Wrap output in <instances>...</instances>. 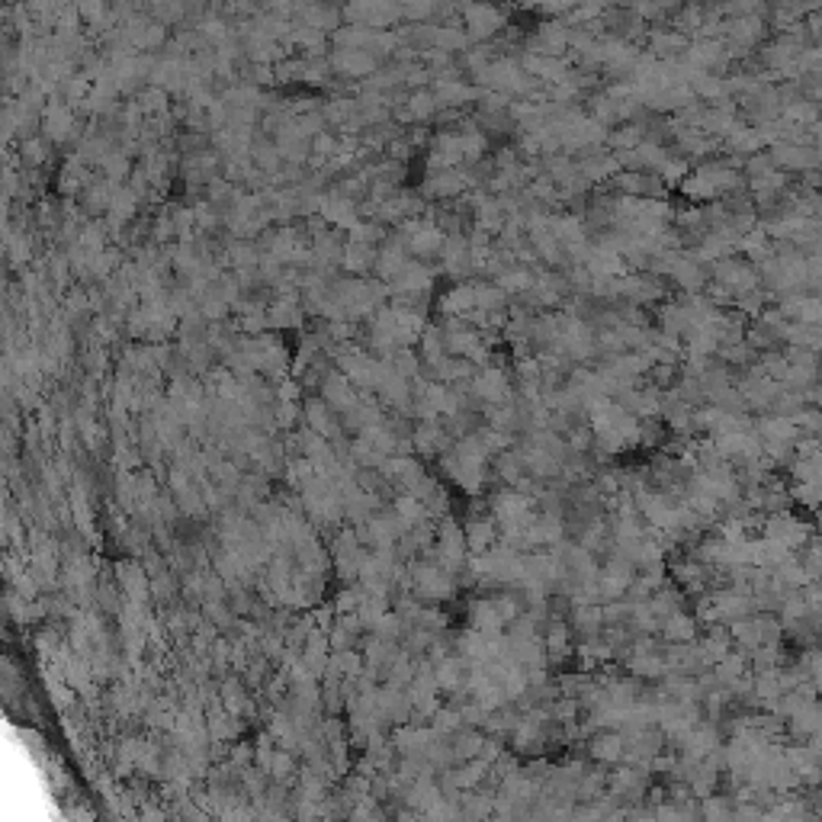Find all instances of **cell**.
I'll list each match as a JSON object with an SVG mask.
<instances>
[{"label":"cell","mask_w":822,"mask_h":822,"mask_svg":"<svg viewBox=\"0 0 822 822\" xmlns=\"http://www.w3.org/2000/svg\"><path fill=\"white\" fill-rule=\"evenodd\" d=\"M591 431H595V450L607 456H620L639 447V418L623 408L617 399H607L588 415Z\"/></svg>","instance_id":"1"},{"label":"cell","mask_w":822,"mask_h":822,"mask_svg":"<svg viewBox=\"0 0 822 822\" xmlns=\"http://www.w3.org/2000/svg\"><path fill=\"white\" fill-rule=\"evenodd\" d=\"M755 431L761 437V447H765V456H771V463L784 469L790 460H794V453L800 447V440H803V431H800V424L797 418H787V415H774V411H768V415H758L755 418Z\"/></svg>","instance_id":"2"},{"label":"cell","mask_w":822,"mask_h":822,"mask_svg":"<svg viewBox=\"0 0 822 822\" xmlns=\"http://www.w3.org/2000/svg\"><path fill=\"white\" fill-rule=\"evenodd\" d=\"M761 537H768L774 543H781L784 550L797 553L816 537V527H813V517H803L794 508H787L778 514H768L765 521H761Z\"/></svg>","instance_id":"3"},{"label":"cell","mask_w":822,"mask_h":822,"mask_svg":"<svg viewBox=\"0 0 822 822\" xmlns=\"http://www.w3.org/2000/svg\"><path fill=\"white\" fill-rule=\"evenodd\" d=\"M460 20L469 42H489L508 26V13L495 0H460Z\"/></svg>","instance_id":"4"},{"label":"cell","mask_w":822,"mask_h":822,"mask_svg":"<svg viewBox=\"0 0 822 822\" xmlns=\"http://www.w3.org/2000/svg\"><path fill=\"white\" fill-rule=\"evenodd\" d=\"M768 33H771V26L768 20L761 17V13H742V17H729L726 20V45H729V52H733V58H745V55H752L755 49H761V45L768 42Z\"/></svg>","instance_id":"5"},{"label":"cell","mask_w":822,"mask_h":822,"mask_svg":"<svg viewBox=\"0 0 822 822\" xmlns=\"http://www.w3.org/2000/svg\"><path fill=\"white\" fill-rule=\"evenodd\" d=\"M630 668V675L639 681H662L668 675V659H665V643H656L652 636H636L630 656L623 659Z\"/></svg>","instance_id":"6"},{"label":"cell","mask_w":822,"mask_h":822,"mask_svg":"<svg viewBox=\"0 0 822 822\" xmlns=\"http://www.w3.org/2000/svg\"><path fill=\"white\" fill-rule=\"evenodd\" d=\"M774 164L781 167L787 174H813L816 167L822 164V151L810 142V135H803V139H790V142H774L768 145Z\"/></svg>","instance_id":"7"},{"label":"cell","mask_w":822,"mask_h":822,"mask_svg":"<svg viewBox=\"0 0 822 822\" xmlns=\"http://www.w3.org/2000/svg\"><path fill=\"white\" fill-rule=\"evenodd\" d=\"M469 389L479 399V405H501L514 399V379L505 367H498V363H485L473 373L469 379Z\"/></svg>","instance_id":"8"},{"label":"cell","mask_w":822,"mask_h":822,"mask_svg":"<svg viewBox=\"0 0 822 822\" xmlns=\"http://www.w3.org/2000/svg\"><path fill=\"white\" fill-rule=\"evenodd\" d=\"M710 601H713V614H717V623H726V627H733V623L758 614V604L752 598V591L736 588V585H729V582L723 588L713 585L710 588Z\"/></svg>","instance_id":"9"},{"label":"cell","mask_w":822,"mask_h":822,"mask_svg":"<svg viewBox=\"0 0 822 822\" xmlns=\"http://www.w3.org/2000/svg\"><path fill=\"white\" fill-rule=\"evenodd\" d=\"M710 440L717 444V450H720L736 469L745 466V463H755L758 456H765V447H761V437H758V431H755V424H752V428H745V431L723 434V437H710Z\"/></svg>","instance_id":"10"},{"label":"cell","mask_w":822,"mask_h":822,"mask_svg":"<svg viewBox=\"0 0 822 822\" xmlns=\"http://www.w3.org/2000/svg\"><path fill=\"white\" fill-rule=\"evenodd\" d=\"M569 49H572V26H562V23H540L530 29V36L524 42V52L553 55V58H562Z\"/></svg>","instance_id":"11"},{"label":"cell","mask_w":822,"mask_h":822,"mask_svg":"<svg viewBox=\"0 0 822 822\" xmlns=\"http://www.w3.org/2000/svg\"><path fill=\"white\" fill-rule=\"evenodd\" d=\"M469 184L473 180H469L466 167H431L421 184V193L431 196V200H453V196L466 193Z\"/></svg>","instance_id":"12"},{"label":"cell","mask_w":822,"mask_h":822,"mask_svg":"<svg viewBox=\"0 0 822 822\" xmlns=\"http://www.w3.org/2000/svg\"><path fill=\"white\" fill-rule=\"evenodd\" d=\"M784 752L797 771L800 787H806V790L822 787V752H816L810 742H794V739L784 742Z\"/></svg>","instance_id":"13"},{"label":"cell","mask_w":822,"mask_h":822,"mask_svg":"<svg viewBox=\"0 0 822 822\" xmlns=\"http://www.w3.org/2000/svg\"><path fill=\"white\" fill-rule=\"evenodd\" d=\"M328 62L334 68L338 78H367V74H376L379 65H383V58H376L373 52H363V49H334L328 55Z\"/></svg>","instance_id":"14"},{"label":"cell","mask_w":822,"mask_h":822,"mask_svg":"<svg viewBox=\"0 0 822 822\" xmlns=\"http://www.w3.org/2000/svg\"><path fill=\"white\" fill-rule=\"evenodd\" d=\"M649 774H652L649 768L630 765V761H627V768H617L611 774V787H607V790H611L614 797H620L627 806H633V803H639V800L649 794Z\"/></svg>","instance_id":"15"},{"label":"cell","mask_w":822,"mask_h":822,"mask_svg":"<svg viewBox=\"0 0 822 822\" xmlns=\"http://www.w3.org/2000/svg\"><path fill=\"white\" fill-rule=\"evenodd\" d=\"M623 749H627L623 729H595L585 739V755L595 765H617V761H623Z\"/></svg>","instance_id":"16"},{"label":"cell","mask_w":822,"mask_h":822,"mask_svg":"<svg viewBox=\"0 0 822 822\" xmlns=\"http://www.w3.org/2000/svg\"><path fill=\"white\" fill-rule=\"evenodd\" d=\"M466 543H469V553H489L492 546L498 543L501 530H498V521L492 511H473L466 517Z\"/></svg>","instance_id":"17"},{"label":"cell","mask_w":822,"mask_h":822,"mask_svg":"<svg viewBox=\"0 0 822 822\" xmlns=\"http://www.w3.org/2000/svg\"><path fill=\"white\" fill-rule=\"evenodd\" d=\"M45 139L49 142H68L74 132H78V116H74V106L65 100H55L52 106H45Z\"/></svg>","instance_id":"18"},{"label":"cell","mask_w":822,"mask_h":822,"mask_svg":"<svg viewBox=\"0 0 822 822\" xmlns=\"http://www.w3.org/2000/svg\"><path fill=\"white\" fill-rule=\"evenodd\" d=\"M479 309V296H476V283L469 280H456L444 296H440V312L447 318H469Z\"/></svg>","instance_id":"19"},{"label":"cell","mask_w":822,"mask_h":822,"mask_svg":"<svg viewBox=\"0 0 822 822\" xmlns=\"http://www.w3.org/2000/svg\"><path fill=\"white\" fill-rule=\"evenodd\" d=\"M322 399L334 411H338V415H344V411H350V408L360 402V392H357V386L350 383L344 373H325V379H322Z\"/></svg>","instance_id":"20"},{"label":"cell","mask_w":822,"mask_h":822,"mask_svg":"<svg viewBox=\"0 0 822 822\" xmlns=\"http://www.w3.org/2000/svg\"><path fill=\"white\" fill-rule=\"evenodd\" d=\"M778 309L797 325H822V296L816 293H797L778 302Z\"/></svg>","instance_id":"21"},{"label":"cell","mask_w":822,"mask_h":822,"mask_svg":"<svg viewBox=\"0 0 822 822\" xmlns=\"http://www.w3.org/2000/svg\"><path fill=\"white\" fill-rule=\"evenodd\" d=\"M395 106H399L395 113H399V119H405V123H428V119L437 116L440 100L434 94V87H418L405 103H395Z\"/></svg>","instance_id":"22"},{"label":"cell","mask_w":822,"mask_h":822,"mask_svg":"<svg viewBox=\"0 0 822 822\" xmlns=\"http://www.w3.org/2000/svg\"><path fill=\"white\" fill-rule=\"evenodd\" d=\"M116 582H119V588H123L126 601L145 604L148 595H151V578L145 575V569L139 566V562H119V566H116Z\"/></svg>","instance_id":"23"},{"label":"cell","mask_w":822,"mask_h":822,"mask_svg":"<svg viewBox=\"0 0 822 822\" xmlns=\"http://www.w3.org/2000/svg\"><path fill=\"white\" fill-rule=\"evenodd\" d=\"M774 248H778V241L771 238V232L765 228V222H758L752 232H745L739 238V254H745L749 261L758 267V264H765L768 257L774 254Z\"/></svg>","instance_id":"24"},{"label":"cell","mask_w":822,"mask_h":822,"mask_svg":"<svg viewBox=\"0 0 822 822\" xmlns=\"http://www.w3.org/2000/svg\"><path fill=\"white\" fill-rule=\"evenodd\" d=\"M469 627L479 633H505V617H501L495 598H476L469 604Z\"/></svg>","instance_id":"25"},{"label":"cell","mask_w":822,"mask_h":822,"mask_svg":"<svg viewBox=\"0 0 822 822\" xmlns=\"http://www.w3.org/2000/svg\"><path fill=\"white\" fill-rule=\"evenodd\" d=\"M659 636L665 639V643H694V639L700 636V620H697V614L678 611V614L662 620Z\"/></svg>","instance_id":"26"},{"label":"cell","mask_w":822,"mask_h":822,"mask_svg":"<svg viewBox=\"0 0 822 822\" xmlns=\"http://www.w3.org/2000/svg\"><path fill=\"white\" fill-rule=\"evenodd\" d=\"M338 411H334L322 395H318V399H312V402H306V411H302V418H306V424L312 431H318V434H325L331 444L334 440H338Z\"/></svg>","instance_id":"27"},{"label":"cell","mask_w":822,"mask_h":822,"mask_svg":"<svg viewBox=\"0 0 822 822\" xmlns=\"http://www.w3.org/2000/svg\"><path fill=\"white\" fill-rule=\"evenodd\" d=\"M376 248L373 245H363V241H347L344 245V257H341V267L347 273H367V270H376Z\"/></svg>","instance_id":"28"},{"label":"cell","mask_w":822,"mask_h":822,"mask_svg":"<svg viewBox=\"0 0 822 822\" xmlns=\"http://www.w3.org/2000/svg\"><path fill=\"white\" fill-rule=\"evenodd\" d=\"M302 312L306 309H299V302L293 293H286L280 296L273 306H267V315H270V328H296L302 322Z\"/></svg>","instance_id":"29"},{"label":"cell","mask_w":822,"mask_h":822,"mask_svg":"<svg viewBox=\"0 0 822 822\" xmlns=\"http://www.w3.org/2000/svg\"><path fill=\"white\" fill-rule=\"evenodd\" d=\"M639 142H646V126L636 123V119H627V123H617L611 132H607V145L614 151H630Z\"/></svg>","instance_id":"30"},{"label":"cell","mask_w":822,"mask_h":822,"mask_svg":"<svg viewBox=\"0 0 822 822\" xmlns=\"http://www.w3.org/2000/svg\"><path fill=\"white\" fill-rule=\"evenodd\" d=\"M803 668V678L813 684V688L822 694V639L810 646H800V652L794 656Z\"/></svg>","instance_id":"31"},{"label":"cell","mask_w":822,"mask_h":822,"mask_svg":"<svg viewBox=\"0 0 822 822\" xmlns=\"http://www.w3.org/2000/svg\"><path fill=\"white\" fill-rule=\"evenodd\" d=\"M453 742V752H456V761H469V758H479V749H482V729L479 726H463V729H456V733L450 736Z\"/></svg>","instance_id":"32"},{"label":"cell","mask_w":822,"mask_h":822,"mask_svg":"<svg viewBox=\"0 0 822 822\" xmlns=\"http://www.w3.org/2000/svg\"><path fill=\"white\" fill-rule=\"evenodd\" d=\"M700 819H736V797L733 794H717L700 800Z\"/></svg>","instance_id":"33"},{"label":"cell","mask_w":822,"mask_h":822,"mask_svg":"<svg viewBox=\"0 0 822 822\" xmlns=\"http://www.w3.org/2000/svg\"><path fill=\"white\" fill-rule=\"evenodd\" d=\"M790 495H794V505L803 511H819L822 508V479L810 482H790Z\"/></svg>","instance_id":"34"},{"label":"cell","mask_w":822,"mask_h":822,"mask_svg":"<svg viewBox=\"0 0 822 822\" xmlns=\"http://www.w3.org/2000/svg\"><path fill=\"white\" fill-rule=\"evenodd\" d=\"M261 251H257L254 241H232L228 245V264L235 270H251V267H261Z\"/></svg>","instance_id":"35"},{"label":"cell","mask_w":822,"mask_h":822,"mask_svg":"<svg viewBox=\"0 0 822 822\" xmlns=\"http://www.w3.org/2000/svg\"><path fill=\"white\" fill-rule=\"evenodd\" d=\"M794 556H797V562L803 566L806 578H810V582H819V578H822V537H813Z\"/></svg>","instance_id":"36"},{"label":"cell","mask_w":822,"mask_h":822,"mask_svg":"<svg viewBox=\"0 0 822 822\" xmlns=\"http://www.w3.org/2000/svg\"><path fill=\"white\" fill-rule=\"evenodd\" d=\"M296 755L289 752V749H280V752H273L270 758V765H267V774L273 781H293L296 778Z\"/></svg>","instance_id":"37"},{"label":"cell","mask_w":822,"mask_h":822,"mask_svg":"<svg viewBox=\"0 0 822 822\" xmlns=\"http://www.w3.org/2000/svg\"><path fill=\"white\" fill-rule=\"evenodd\" d=\"M23 167H42L45 158H49V139H36V135H29V139L23 142Z\"/></svg>","instance_id":"38"},{"label":"cell","mask_w":822,"mask_h":822,"mask_svg":"<svg viewBox=\"0 0 822 822\" xmlns=\"http://www.w3.org/2000/svg\"><path fill=\"white\" fill-rule=\"evenodd\" d=\"M806 135H810V142L822 151V119H819V123H813L810 129H806Z\"/></svg>","instance_id":"39"},{"label":"cell","mask_w":822,"mask_h":822,"mask_svg":"<svg viewBox=\"0 0 822 822\" xmlns=\"http://www.w3.org/2000/svg\"><path fill=\"white\" fill-rule=\"evenodd\" d=\"M810 800H813V816H819V819H822V787L810 790Z\"/></svg>","instance_id":"40"},{"label":"cell","mask_w":822,"mask_h":822,"mask_svg":"<svg viewBox=\"0 0 822 822\" xmlns=\"http://www.w3.org/2000/svg\"><path fill=\"white\" fill-rule=\"evenodd\" d=\"M813 527H816V537H822V508L813 511Z\"/></svg>","instance_id":"41"},{"label":"cell","mask_w":822,"mask_h":822,"mask_svg":"<svg viewBox=\"0 0 822 822\" xmlns=\"http://www.w3.org/2000/svg\"><path fill=\"white\" fill-rule=\"evenodd\" d=\"M810 745H813L816 752H822V729H819V733H816V736L810 739Z\"/></svg>","instance_id":"42"}]
</instances>
